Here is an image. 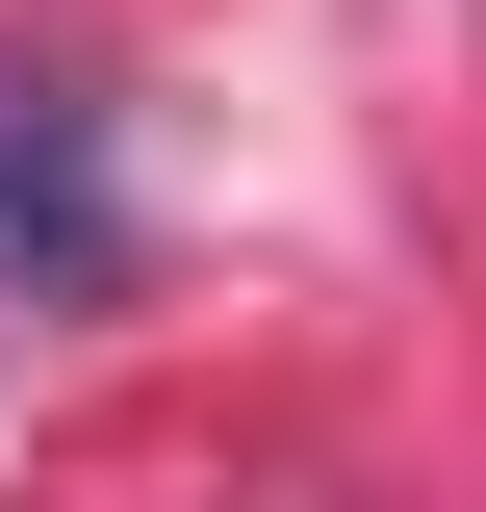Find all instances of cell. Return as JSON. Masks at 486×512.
<instances>
[{"instance_id":"cell-1","label":"cell","mask_w":486,"mask_h":512,"mask_svg":"<svg viewBox=\"0 0 486 512\" xmlns=\"http://www.w3.org/2000/svg\"><path fill=\"white\" fill-rule=\"evenodd\" d=\"M128 282V180H103V103L0 52V308H103Z\"/></svg>"}]
</instances>
